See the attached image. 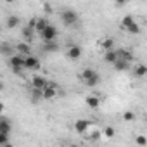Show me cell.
I'll list each match as a JSON object with an SVG mask.
<instances>
[{
    "instance_id": "6da1fadb",
    "label": "cell",
    "mask_w": 147,
    "mask_h": 147,
    "mask_svg": "<svg viewBox=\"0 0 147 147\" xmlns=\"http://www.w3.org/2000/svg\"><path fill=\"white\" fill-rule=\"evenodd\" d=\"M82 80L88 85V87H95L99 83V75L94 71V69H85L82 73Z\"/></svg>"
},
{
    "instance_id": "7a4b0ae2",
    "label": "cell",
    "mask_w": 147,
    "mask_h": 147,
    "mask_svg": "<svg viewBox=\"0 0 147 147\" xmlns=\"http://www.w3.org/2000/svg\"><path fill=\"white\" fill-rule=\"evenodd\" d=\"M61 19H62V23H64V24H67V26H69V24H75V23H76L78 16H76V12H75V11L66 9V11H62Z\"/></svg>"
},
{
    "instance_id": "3957f363",
    "label": "cell",
    "mask_w": 147,
    "mask_h": 147,
    "mask_svg": "<svg viewBox=\"0 0 147 147\" xmlns=\"http://www.w3.org/2000/svg\"><path fill=\"white\" fill-rule=\"evenodd\" d=\"M55 36H57V30L54 28V26H47L43 31H42V38L45 40V42H50V40H55Z\"/></svg>"
},
{
    "instance_id": "277c9868",
    "label": "cell",
    "mask_w": 147,
    "mask_h": 147,
    "mask_svg": "<svg viewBox=\"0 0 147 147\" xmlns=\"http://www.w3.org/2000/svg\"><path fill=\"white\" fill-rule=\"evenodd\" d=\"M11 66H12L14 73H19L21 67H24V59L19 57V55H12V59H11Z\"/></svg>"
},
{
    "instance_id": "5b68a950",
    "label": "cell",
    "mask_w": 147,
    "mask_h": 147,
    "mask_svg": "<svg viewBox=\"0 0 147 147\" xmlns=\"http://www.w3.org/2000/svg\"><path fill=\"white\" fill-rule=\"evenodd\" d=\"M38 66H40V62H38L36 57H33V55H26V57H24V67H28V69H36Z\"/></svg>"
},
{
    "instance_id": "8992f818",
    "label": "cell",
    "mask_w": 147,
    "mask_h": 147,
    "mask_svg": "<svg viewBox=\"0 0 147 147\" xmlns=\"http://www.w3.org/2000/svg\"><path fill=\"white\" fill-rule=\"evenodd\" d=\"M31 83H33V88H40V90H43V88L49 85V83H47V80H45L43 76H33Z\"/></svg>"
},
{
    "instance_id": "52a82bcc",
    "label": "cell",
    "mask_w": 147,
    "mask_h": 147,
    "mask_svg": "<svg viewBox=\"0 0 147 147\" xmlns=\"http://www.w3.org/2000/svg\"><path fill=\"white\" fill-rule=\"evenodd\" d=\"M67 55H69V59H78L82 55V49L78 45H71L69 50H67Z\"/></svg>"
},
{
    "instance_id": "ba28073f",
    "label": "cell",
    "mask_w": 147,
    "mask_h": 147,
    "mask_svg": "<svg viewBox=\"0 0 147 147\" xmlns=\"http://www.w3.org/2000/svg\"><path fill=\"white\" fill-rule=\"evenodd\" d=\"M87 128H88V121H85V119H78V121L75 123V130H76L78 133H85Z\"/></svg>"
},
{
    "instance_id": "9c48e42d",
    "label": "cell",
    "mask_w": 147,
    "mask_h": 147,
    "mask_svg": "<svg viewBox=\"0 0 147 147\" xmlns=\"http://www.w3.org/2000/svg\"><path fill=\"white\" fill-rule=\"evenodd\" d=\"M104 59H106L107 62L114 64V62L118 61V50H116V52H113V50H106V55H104Z\"/></svg>"
},
{
    "instance_id": "30bf717a",
    "label": "cell",
    "mask_w": 147,
    "mask_h": 147,
    "mask_svg": "<svg viewBox=\"0 0 147 147\" xmlns=\"http://www.w3.org/2000/svg\"><path fill=\"white\" fill-rule=\"evenodd\" d=\"M9 131H11V125L7 121V118H2V121H0V133L9 135Z\"/></svg>"
},
{
    "instance_id": "8fae6325",
    "label": "cell",
    "mask_w": 147,
    "mask_h": 147,
    "mask_svg": "<svg viewBox=\"0 0 147 147\" xmlns=\"http://www.w3.org/2000/svg\"><path fill=\"white\" fill-rule=\"evenodd\" d=\"M128 62H130V61H125V59H119V57H118V61L114 62V67H116L118 71H125V69H128Z\"/></svg>"
},
{
    "instance_id": "7c38bea8",
    "label": "cell",
    "mask_w": 147,
    "mask_h": 147,
    "mask_svg": "<svg viewBox=\"0 0 147 147\" xmlns=\"http://www.w3.org/2000/svg\"><path fill=\"white\" fill-rule=\"evenodd\" d=\"M99 104H100L99 97H95V95H92V97H87V106H88V107H92V109H97V107H99Z\"/></svg>"
},
{
    "instance_id": "4fadbf2b",
    "label": "cell",
    "mask_w": 147,
    "mask_h": 147,
    "mask_svg": "<svg viewBox=\"0 0 147 147\" xmlns=\"http://www.w3.org/2000/svg\"><path fill=\"white\" fill-rule=\"evenodd\" d=\"M131 24H135V19H133L131 16H125V18H123V21H121V28L128 30Z\"/></svg>"
},
{
    "instance_id": "5bb4252c",
    "label": "cell",
    "mask_w": 147,
    "mask_h": 147,
    "mask_svg": "<svg viewBox=\"0 0 147 147\" xmlns=\"http://www.w3.org/2000/svg\"><path fill=\"white\" fill-rule=\"evenodd\" d=\"M59 47H57V43L54 42V40H50V42H45V45H43V50L45 52H55Z\"/></svg>"
},
{
    "instance_id": "9a60e30c",
    "label": "cell",
    "mask_w": 147,
    "mask_h": 147,
    "mask_svg": "<svg viewBox=\"0 0 147 147\" xmlns=\"http://www.w3.org/2000/svg\"><path fill=\"white\" fill-rule=\"evenodd\" d=\"M135 75L140 78V76H145L147 75V66L145 64H138L137 67H135Z\"/></svg>"
},
{
    "instance_id": "2e32d148",
    "label": "cell",
    "mask_w": 147,
    "mask_h": 147,
    "mask_svg": "<svg viewBox=\"0 0 147 147\" xmlns=\"http://www.w3.org/2000/svg\"><path fill=\"white\" fill-rule=\"evenodd\" d=\"M47 26H49V21H47V19H36V28H35V30H36L38 33H42Z\"/></svg>"
},
{
    "instance_id": "e0dca14e",
    "label": "cell",
    "mask_w": 147,
    "mask_h": 147,
    "mask_svg": "<svg viewBox=\"0 0 147 147\" xmlns=\"http://www.w3.org/2000/svg\"><path fill=\"white\" fill-rule=\"evenodd\" d=\"M118 57L119 59H125V61H131V52L130 50H125V49H121V50H118Z\"/></svg>"
},
{
    "instance_id": "ac0fdd59",
    "label": "cell",
    "mask_w": 147,
    "mask_h": 147,
    "mask_svg": "<svg viewBox=\"0 0 147 147\" xmlns=\"http://www.w3.org/2000/svg\"><path fill=\"white\" fill-rule=\"evenodd\" d=\"M54 95H55V88H54V87H49V85H47V87L43 88V97H45V99H52Z\"/></svg>"
},
{
    "instance_id": "d6986e66",
    "label": "cell",
    "mask_w": 147,
    "mask_h": 147,
    "mask_svg": "<svg viewBox=\"0 0 147 147\" xmlns=\"http://www.w3.org/2000/svg\"><path fill=\"white\" fill-rule=\"evenodd\" d=\"M23 36H24V38L30 42V40L33 38V28H31V26H26V28L23 30Z\"/></svg>"
},
{
    "instance_id": "ffe728a7",
    "label": "cell",
    "mask_w": 147,
    "mask_h": 147,
    "mask_svg": "<svg viewBox=\"0 0 147 147\" xmlns=\"http://www.w3.org/2000/svg\"><path fill=\"white\" fill-rule=\"evenodd\" d=\"M16 49H18L21 54H24V55H30V45H28V43H19Z\"/></svg>"
},
{
    "instance_id": "44dd1931",
    "label": "cell",
    "mask_w": 147,
    "mask_h": 147,
    "mask_svg": "<svg viewBox=\"0 0 147 147\" xmlns=\"http://www.w3.org/2000/svg\"><path fill=\"white\" fill-rule=\"evenodd\" d=\"M100 45H102V49H104V50H111V49H113V40H111V38H106Z\"/></svg>"
},
{
    "instance_id": "7402d4cb",
    "label": "cell",
    "mask_w": 147,
    "mask_h": 147,
    "mask_svg": "<svg viewBox=\"0 0 147 147\" xmlns=\"http://www.w3.org/2000/svg\"><path fill=\"white\" fill-rule=\"evenodd\" d=\"M18 23H19V19H18L16 16H11L9 21H7V26H9V28H14V26H18Z\"/></svg>"
},
{
    "instance_id": "603a6c76",
    "label": "cell",
    "mask_w": 147,
    "mask_h": 147,
    "mask_svg": "<svg viewBox=\"0 0 147 147\" xmlns=\"http://www.w3.org/2000/svg\"><path fill=\"white\" fill-rule=\"evenodd\" d=\"M128 33H131V35H138V33H140V28H138V23H135V24H131V26L128 28Z\"/></svg>"
},
{
    "instance_id": "cb8c5ba5",
    "label": "cell",
    "mask_w": 147,
    "mask_h": 147,
    "mask_svg": "<svg viewBox=\"0 0 147 147\" xmlns=\"http://www.w3.org/2000/svg\"><path fill=\"white\" fill-rule=\"evenodd\" d=\"M123 118H125V119H126V121H133V118H135V114H133V113H130V111H128V113H125V114H123Z\"/></svg>"
},
{
    "instance_id": "d4e9b609",
    "label": "cell",
    "mask_w": 147,
    "mask_h": 147,
    "mask_svg": "<svg viewBox=\"0 0 147 147\" xmlns=\"http://www.w3.org/2000/svg\"><path fill=\"white\" fill-rule=\"evenodd\" d=\"M104 135H106V137H113V135H114V130L109 126V128H106V130H104Z\"/></svg>"
},
{
    "instance_id": "484cf974",
    "label": "cell",
    "mask_w": 147,
    "mask_h": 147,
    "mask_svg": "<svg viewBox=\"0 0 147 147\" xmlns=\"http://www.w3.org/2000/svg\"><path fill=\"white\" fill-rule=\"evenodd\" d=\"M137 144H140V145H145V144H147L145 137H142V135H140V137H137Z\"/></svg>"
},
{
    "instance_id": "4316f807",
    "label": "cell",
    "mask_w": 147,
    "mask_h": 147,
    "mask_svg": "<svg viewBox=\"0 0 147 147\" xmlns=\"http://www.w3.org/2000/svg\"><path fill=\"white\" fill-rule=\"evenodd\" d=\"M28 26H31V28H36V18H33V19H30V23H28Z\"/></svg>"
},
{
    "instance_id": "83f0119b",
    "label": "cell",
    "mask_w": 147,
    "mask_h": 147,
    "mask_svg": "<svg viewBox=\"0 0 147 147\" xmlns=\"http://www.w3.org/2000/svg\"><path fill=\"white\" fill-rule=\"evenodd\" d=\"M2 52H4V54H7V52H9V45H5V43H4V45H2Z\"/></svg>"
},
{
    "instance_id": "f1b7e54d",
    "label": "cell",
    "mask_w": 147,
    "mask_h": 147,
    "mask_svg": "<svg viewBox=\"0 0 147 147\" xmlns=\"http://www.w3.org/2000/svg\"><path fill=\"white\" fill-rule=\"evenodd\" d=\"M99 137H100V131H97V130H95V131H94V135H92V138H99Z\"/></svg>"
},
{
    "instance_id": "f546056e",
    "label": "cell",
    "mask_w": 147,
    "mask_h": 147,
    "mask_svg": "<svg viewBox=\"0 0 147 147\" xmlns=\"http://www.w3.org/2000/svg\"><path fill=\"white\" fill-rule=\"evenodd\" d=\"M128 0H116V4H126Z\"/></svg>"
},
{
    "instance_id": "4dcf8cb0",
    "label": "cell",
    "mask_w": 147,
    "mask_h": 147,
    "mask_svg": "<svg viewBox=\"0 0 147 147\" xmlns=\"http://www.w3.org/2000/svg\"><path fill=\"white\" fill-rule=\"evenodd\" d=\"M5 2H9V4H11V2H14V0H5Z\"/></svg>"
}]
</instances>
